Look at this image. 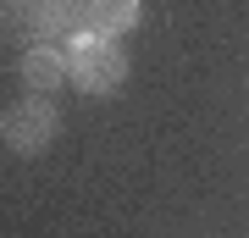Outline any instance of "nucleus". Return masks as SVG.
Masks as SVG:
<instances>
[{
	"label": "nucleus",
	"mask_w": 249,
	"mask_h": 238,
	"mask_svg": "<svg viewBox=\"0 0 249 238\" xmlns=\"http://www.w3.org/2000/svg\"><path fill=\"white\" fill-rule=\"evenodd\" d=\"M67 83L83 94H116L127 83V50L106 34H72L67 44Z\"/></svg>",
	"instance_id": "f257e3e1"
},
{
	"label": "nucleus",
	"mask_w": 249,
	"mask_h": 238,
	"mask_svg": "<svg viewBox=\"0 0 249 238\" xmlns=\"http://www.w3.org/2000/svg\"><path fill=\"white\" fill-rule=\"evenodd\" d=\"M55 106L45 94H28V100H17V106H6L0 111V144H6L11 155H39L45 144L55 139Z\"/></svg>",
	"instance_id": "f03ea898"
},
{
	"label": "nucleus",
	"mask_w": 249,
	"mask_h": 238,
	"mask_svg": "<svg viewBox=\"0 0 249 238\" xmlns=\"http://www.w3.org/2000/svg\"><path fill=\"white\" fill-rule=\"evenodd\" d=\"M28 28H34L39 44L83 34V0H28Z\"/></svg>",
	"instance_id": "7ed1b4c3"
},
{
	"label": "nucleus",
	"mask_w": 249,
	"mask_h": 238,
	"mask_svg": "<svg viewBox=\"0 0 249 238\" xmlns=\"http://www.w3.org/2000/svg\"><path fill=\"white\" fill-rule=\"evenodd\" d=\"M139 17H144V0H83V34L122 39L139 28Z\"/></svg>",
	"instance_id": "20e7f679"
},
{
	"label": "nucleus",
	"mask_w": 249,
	"mask_h": 238,
	"mask_svg": "<svg viewBox=\"0 0 249 238\" xmlns=\"http://www.w3.org/2000/svg\"><path fill=\"white\" fill-rule=\"evenodd\" d=\"M22 83L34 94H50V89L67 83V44H34L22 55Z\"/></svg>",
	"instance_id": "39448f33"
}]
</instances>
